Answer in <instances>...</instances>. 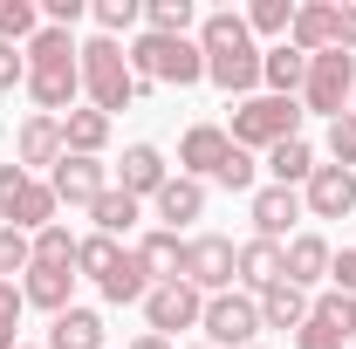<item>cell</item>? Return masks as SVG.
<instances>
[{
  "mask_svg": "<svg viewBox=\"0 0 356 349\" xmlns=\"http://www.w3.org/2000/svg\"><path fill=\"white\" fill-rule=\"evenodd\" d=\"M199 55H206V76L226 96H247L261 83V48L247 35V14H206L199 21Z\"/></svg>",
  "mask_w": 356,
  "mask_h": 349,
  "instance_id": "6da1fadb",
  "label": "cell"
},
{
  "mask_svg": "<svg viewBox=\"0 0 356 349\" xmlns=\"http://www.w3.org/2000/svg\"><path fill=\"white\" fill-rule=\"evenodd\" d=\"M233 144L240 151H274V144H288V137H302V103L295 96H247L240 110H233Z\"/></svg>",
  "mask_w": 356,
  "mask_h": 349,
  "instance_id": "7a4b0ae2",
  "label": "cell"
},
{
  "mask_svg": "<svg viewBox=\"0 0 356 349\" xmlns=\"http://www.w3.org/2000/svg\"><path fill=\"white\" fill-rule=\"evenodd\" d=\"M83 89H89V110H131L137 96V76H131V55L110 42V35H96V42H83Z\"/></svg>",
  "mask_w": 356,
  "mask_h": 349,
  "instance_id": "3957f363",
  "label": "cell"
},
{
  "mask_svg": "<svg viewBox=\"0 0 356 349\" xmlns=\"http://www.w3.org/2000/svg\"><path fill=\"white\" fill-rule=\"evenodd\" d=\"M124 55H131V76L137 83H144V76H151V83H199V76H206V55H199V42H165V35H137L131 48H124Z\"/></svg>",
  "mask_w": 356,
  "mask_h": 349,
  "instance_id": "277c9868",
  "label": "cell"
},
{
  "mask_svg": "<svg viewBox=\"0 0 356 349\" xmlns=\"http://www.w3.org/2000/svg\"><path fill=\"white\" fill-rule=\"evenodd\" d=\"M356 96V55H343V48H329V55H309V83H302V103L309 110H322L329 124L350 110Z\"/></svg>",
  "mask_w": 356,
  "mask_h": 349,
  "instance_id": "5b68a950",
  "label": "cell"
},
{
  "mask_svg": "<svg viewBox=\"0 0 356 349\" xmlns=\"http://www.w3.org/2000/svg\"><path fill=\"white\" fill-rule=\"evenodd\" d=\"M199 329H206V343L213 349H254L261 336V302L254 295H206V315H199Z\"/></svg>",
  "mask_w": 356,
  "mask_h": 349,
  "instance_id": "8992f818",
  "label": "cell"
},
{
  "mask_svg": "<svg viewBox=\"0 0 356 349\" xmlns=\"http://www.w3.org/2000/svg\"><path fill=\"white\" fill-rule=\"evenodd\" d=\"M233 240L220 233H199V240H185V267H178V281L185 288H199V295H226L233 288Z\"/></svg>",
  "mask_w": 356,
  "mask_h": 349,
  "instance_id": "52a82bcc",
  "label": "cell"
},
{
  "mask_svg": "<svg viewBox=\"0 0 356 349\" xmlns=\"http://www.w3.org/2000/svg\"><path fill=\"white\" fill-rule=\"evenodd\" d=\"M199 315H206V295L185 288V281H158V288L144 295V322H151V336H165V343H172L178 329H199Z\"/></svg>",
  "mask_w": 356,
  "mask_h": 349,
  "instance_id": "ba28073f",
  "label": "cell"
},
{
  "mask_svg": "<svg viewBox=\"0 0 356 349\" xmlns=\"http://www.w3.org/2000/svg\"><path fill=\"white\" fill-rule=\"evenodd\" d=\"M48 192H55V206H96L103 192H110V178L96 158H76V151H62V165L48 172Z\"/></svg>",
  "mask_w": 356,
  "mask_h": 349,
  "instance_id": "9c48e42d",
  "label": "cell"
},
{
  "mask_svg": "<svg viewBox=\"0 0 356 349\" xmlns=\"http://www.w3.org/2000/svg\"><path fill=\"white\" fill-rule=\"evenodd\" d=\"M302 206H309L315 219L356 213V172H343V165H315V178L302 185Z\"/></svg>",
  "mask_w": 356,
  "mask_h": 349,
  "instance_id": "30bf717a",
  "label": "cell"
},
{
  "mask_svg": "<svg viewBox=\"0 0 356 349\" xmlns=\"http://www.w3.org/2000/svg\"><path fill=\"white\" fill-rule=\"evenodd\" d=\"M28 96L42 103V117H55V110H76V96H83V55H76V62L28 69Z\"/></svg>",
  "mask_w": 356,
  "mask_h": 349,
  "instance_id": "8fae6325",
  "label": "cell"
},
{
  "mask_svg": "<svg viewBox=\"0 0 356 349\" xmlns=\"http://www.w3.org/2000/svg\"><path fill=\"white\" fill-rule=\"evenodd\" d=\"M302 213H309V206H302L295 185H261V192H254V240H274V247H281L288 226H295Z\"/></svg>",
  "mask_w": 356,
  "mask_h": 349,
  "instance_id": "7c38bea8",
  "label": "cell"
},
{
  "mask_svg": "<svg viewBox=\"0 0 356 349\" xmlns=\"http://www.w3.org/2000/svg\"><path fill=\"white\" fill-rule=\"evenodd\" d=\"M226 151H233V137H226L220 124H192L185 144H178V165H185V178H213L226 165Z\"/></svg>",
  "mask_w": 356,
  "mask_h": 349,
  "instance_id": "4fadbf2b",
  "label": "cell"
},
{
  "mask_svg": "<svg viewBox=\"0 0 356 349\" xmlns=\"http://www.w3.org/2000/svg\"><path fill=\"white\" fill-rule=\"evenodd\" d=\"M69 295H76V267H28V274H21V302L28 308L62 315V308H76Z\"/></svg>",
  "mask_w": 356,
  "mask_h": 349,
  "instance_id": "5bb4252c",
  "label": "cell"
},
{
  "mask_svg": "<svg viewBox=\"0 0 356 349\" xmlns=\"http://www.w3.org/2000/svg\"><path fill=\"white\" fill-rule=\"evenodd\" d=\"M62 151H69V144H62V117H28V124H21V172L28 178L42 172V165L55 172Z\"/></svg>",
  "mask_w": 356,
  "mask_h": 349,
  "instance_id": "9a60e30c",
  "label": "cell"
},
{
  "mask_svg": "<svg viewBox=\"0 0 356 349\" xmlns=\"http://www.w3.org/2000/svg\"><path fill=\"white\" fill-rule=\"evenodd\" d=\"M329 261H336V254H329V240H322V233H295V240L281 247V281L309 288V281L329 274Z\"/></svg>",
  "mask_w": 356,
  "mask_h": 349,
  "instance_id": "2e32d148",
  "label": "cell"
},
{
  "mask_svg": "<svg viewBox=\"0 0 356 349\" xmlns=\"http://www.w3.org/2000/svg\"><path fill=\"white\" fill-rule=\"evenodd\" d=\"M261 83L274 89V96H302V83H309V55H302L295 42L261 48Z\"/></svg>",
  "mask_w": 356,
  "mask_h": 349,
  "instance_id": "e0dca14e",
  "label": "cell"
},
{
  "mask_svg": "<svg viewBox=\"0 0 356 349\" xmlns=\"http://www.w3.org/2000/svg\"><path fill=\"white\" fill-rule=\"evenodd\" d=\"M288 42L302 48V55H329V48H336V7H329V0L295 7V28H288Z\"/></svg>",
  "mask_w": 356,
  "mask_h": 349,
  "instance_id": "ac0fdd59",
  "label": "cell"
},
{
  "mask_svg": "<svg viewBox=\"0 0 356 349\" xmlns=\"http://www.w3.org/2000/svg\"><path fill=\"white\" fill-rule=\"evenodd\" d=\"M151 206H158V219H165V233H178L185 219H199V213H206V185L178 172V178H165V192H158Z\"/></svg>",
  "mask_w": 356,
  "mask_h": 349,
  "instance_id": "d6986e66",
  "label": "cell"
},
{
  "mask_svg": "<svg viewBox=\"0 0 356 349\" xmlns=\"http://www.w3.org/2000/svg\"><path fill=\"white\" fill-rule=\"evenodd\" d=\"M233 281L254 288V295H267V288L281 281V247H274V240H247V247L233 254Z\"/></svg>",
  "mask_w": 356,
  "mask_h": 349,
  "instance_id": "ffe728a7",
  "label": "cell"
},
{
  "mask_svg": "<svg viewBox=\"0 0 356 349\" xmlns=\"http://www.w3.org/2000/svg\"><path fill=\"white\" fill-rule=\"evenodd\" d=\"M254 302H261V329H302L309 322V288H295V281H274Z\"/></svg>",
  "mask_w": 356,
  "mask_h": 349,
  "instance_id": "44dd1931",
  "label": "cell"
},
{
  "mask_svg": "<svg viewBox=\"0 0 356 349\" xmlns=\"http://www.w3.org/2000/svg\"><path fill=\"white\" fill-rule=\"evenodd\" d=\"M131 254L144 261V274H151V288H158V281H178V267H185V240L158 226V233H144V240H137Z\"/></svg>",
  "mask_w": 356,
  "mask_h": 349,
  "instance_id": "7402d4cb",
  "label": "cell"
},
{
  "mask_svg": "<svg viewBox=\"0 0 356 349\" xmlns=\"http://www.w3.org/2000/svg\"><path fill=\"white\" fill-rule=\"evenodd\" d=\"M165 158H158V144H131V151H124V192H131V199H158V192H165Z\"/></svg>",
  "mask_w": 356,
  "mask_h": 349,
  "instance_id": "603a6c76",
  "label": "cell"
},
{
  "mask_svg": "<svg viewBox=\"0 0 356 349\" xmlns=\"http://www.w3.org/2000/svg\"><path fill=\"white\" fill-rule=\"evenodd\" d=\"M48 349H103V315L96 308H62L55 329H48Z\"/></svg>",
  "mask_w": 356,
  "mask_h": 349,
  "instance_id": "cb8c5ba5",
  "label": "cell"
},
{
  "mask_svg": "<svg viewBox=\"0 0 356 349\" xmlns=\"http://www.w3.org/2000/svg\"><path fill=\"white\" fill-rule=\"evenodd\" d=\"M62 144H69L76 158H96V151L110 144V117H103V110H69V117H62Z\"/></svg>",
  "mask_w": 356,
  "mask_h": 349,
  "instance_id": "d4e9b609",
  "label": "cell"
},
{
  "mask_svg": "<svg viewBox=\"0 0 356 349\" xmlns=\"http://www.w3.org/2000/svg\"><path fill=\"white\" fill-rule=\"evenodd\" d=\"M117 267H124V247H117L110 233H89V240H76V274H89L96 288H103Z\"/></svg>",
  "mask_w": 356,
  "mask_h": 349,
  "instance_id": "484cf974",
  "label": "cell"
},
{
  "mask_svg": "<svg viewBox=\"0 0 356 349\" xmlns=\"http://www.w3.org/2000/svg\"><path fill=\"white\" fill-rule=\"evenodd\" d=\"M267 172H274V185H309L315 178V151L302 144V137H288V144L267 151Z\"/></svg>",
  "mask_w": 356,
  "mask_h": 349,
  "instance_id": "4316f807",
  "label": "cell"
},
{
  "mask_svg": "<svg viewBox=\"0 0 356 349\" xmlns=\"http://www.w3.org/2000/svg\"><path fill=\"white\" fill-rule=\"evenodd\" d=\"M89 219H96V233H110V240H117V233H131V226H137V199L124 192V185H110V192L89 206Z\"/></svg>",
  "mask_w": 356,
  "mask_h": 349,
  "instance_id": "83f0119b",
  "label": "cell"
},
{
  "mask_svg": "<svg viewBox=\"0 0 356 349\" xmlns=\"http://www.w3.org/2000/svg\"><path fill=\"white\" fill-rule=\"evenodd\" d=\"M35 35H42V7L35 0H0V42L28 48Z\"/></svg>",
  "mask_w": 356,
  "mask_h": 349,
  "instance_id": "f1b7e54d",
  "label": "cell"
},
{
  "mask_svg": "<svg viewBox=\"0 0 356 349\" xmlns=\"http://www.w3.org/2000/svg\"><path fill=\"white\" fill-rule=\"evenodd\" d=\"M185 28H192V0H151V7H144V35L185 42Z\"/></svg>",
  "mask_w": 356,
  "mask_h": 349,
  "instance_id": "f546056e",
  "label": "cell"
},
{
  "mask_svg": "<svg viewBox=\"0 0 356 349\" xmlns=\"http://www.w3.org/2000/svg\"><path fill=\"white\" fill-rule=\"evenodd\" d=\"M144 295H151V274H144V261H137V254H124V267L103 281V302L124 308V302H144Z\"/></svg>",
  "mask_w": 356,
  "mask_h": 349,
  "instance_id": "4dcf8cb0",
  "label": "cell"
},
{
  "mask_svg": "<svg viewBox=\"0 0 356 349\" xmlns=\"http://www.w3.org/2000/svg\"><path fill=\"white\" fill-rule=\"evenodd\" d=\"M83 48H76V35L69 28H42L35 42H28V69H48V62H76Z\"/></svg>",
  "mask_w": 356,
  "mask_h": 349,
  "instance_id": "1f68e13d",
  "label": "cell"
},
{
  "mask_svg": "<svg viewBox=\"0 0 356 349\" xmlns=\"http://www.w3.org/2000/svg\"><path fill=\"white\" fill-rule=\"evenodd\" d=\"M288 28H295V0H254L247 7V35H281L288 42Z\"/></svg>",
  "mask_w": 356,
  "mask_h": 349,
  "instance_id": "d6a6232c",
  "label": "cell"
},
{
  "mask_svg": "<svg viewBox=\"0 0 356 349\" xmlns=\"http://www.w3.org/2000/svg\"><path fill=\"white\" fill-rule=\"evenodd\" d=\"M28 267H35V233L0 226V281H14V274H28Z\"/></svg>",
  "mask_w": 356,
  "mask_h": 349,
  "instance_id": "836d02e7",
  "label": "cell"
},
{
  "mask_svg": "<svg viewBox=\"0 0 356 349\" xmlns=\"http://www.w3.org/2000/svg\"><path fill=\"white\" fill-rule=\"evenodd\" d=\"M35 267H76V233L69 226H42L35 233Z\"/></svg>",
  "mask_w": 356,
  "mask_h": 349,
  "instance_id": "e575fe53",
  "label": "cell"
},
{
  "mask_svg": "<svg viewBox=\"0 0 356 349\" xmlns=\"http://www.w3.org/2000/svg\"><path fill=\"white\" fill-rule=\"evenodd\" d=\"M137 21H144V7H137V0H96V28H103L110 42H117L124 28H137Z\"/></svg>",
  "mask_w": 356,
  "mask_h": 349,
  "instance_id": "d590c367",
  "label": "cell"
},
{
  "mask_svg": "<svg viewBox=\"0 0 356 349\" xmlns=\"http://www.w3.org/2000/svg\"><path fill=\"white\" fill-rule=\"evenodd\" d=\"M343 343H350V336H343L336 322H322V315H315V302H309V322L295 329V349H343Z\"/></svg>",
  "mask_w": 356,
  "mask_h": 349,
  "instance_id": "8d00e7d4",
  "label": "cell"
},
{
  "mask_svg": "<svg viewBox=\"0 0 356 349\" xmlns=\"http://www.w3.org/2000/svg\"><path fill=\"white\" fill-rule=\"evenodd\" d=\"M329 158H336L343 172H356V117H350V110L329 124Z\"/></svg>",
  "mask_w": 356,
  "mask_h": 349,
  "instance_id": "74e56055",
  "label": "cell"
},
{
  "mask_svg": "<svg viewBox=\"0 0 356 349\" xmlns=\"http://www.w3.org/2000/svg\"><path fill=\"white\" fill-rule=\"evenodd\" d=\"M21 281H0V349H21L14 343V322H21Z\"/></svg>",
  "mask_w": 356,
  "mask_h": 349,
  "instance_id": "f35d334b",
  "label": "cell"
},
{
  "mask_svg": "<svg viewBox=\"0 0 356 349\" xmlns=\"http://www.w3.org/2000/svg\"><path fill=\"white\" fill-rule=\"evenodd\" d=\"M213 178H220L226 192H247V185H254V151H240V144H233V151H226V165H220Z\"/></svg>",
  "mask_w": 356,
  "mask_h": 349,
  "instance_id": "ab89813d",
  "label": "cell"
},
{
  "mask_svg": "<svg viewBox=\"0 0 356 349\" xmlns=\"http://www.w3.org/2000/svg\"><path fill=\"white\" fill-rule=\"evenodd\" d=\"M315 315H322V322H336L343 336H356V295H336V288H329V295L315 302Z\"/></svg>",
  "mask_w": 356,
  "mask_h": 349,
  "instance_id": "60d3db41",
  "label": "cell"
},
{
  "mask_svg": "<svg viewBox=\"0 0 356 349\" xmlns=\"http://www.w3.org/2000/svg\"><path fill=\"white\" fill-rule=\"evenodd\" d=\"M14 83H28V48L0 42V89H14Z\"/></svg>",
  "mask_w": 356,
  "mask_h": 349,
  "instance_id": "b9f144b4",
  "label": "cell"
},
{
  "mask_svg": "<svg viewBox=\"0 0 356 349\" xmlns=\"http://www.w3.org/2000/svg\"><path fill=\"white\" fill-rule=\"evenodd\" d=\"M21 185H28V172H21V165H0V226L14 219V199H21Z\"/></svg>",
  "mask_w": 356,
  "mask_h": 349,
  "instance_id": "7bdbcfd3",
  "label": "cell"
},
{
  "mask_svg": "<svg viewBox=\"0 0 356 349\" xmlns=\"http://www.w3.org/2000/svg\"><path fill=\"white\" fill-rule=\"evenodd\" d=\"M329 281H336V295H356V247H343L329 261Z\"/></svg>",
  "mask_w": 356,
  "mask_h": 349,
  "instance_id": "ee69618b",
  "label": "cell"
},
{
  "mask_svg": "<svg viewBox=\"0 0 356 349\" xmlns=\"http://www.w3.org/2000/svg\"><path fill=\"white\" fill-rule=\"evenodd\" d=\"M336 48H343V55H356V7H350V0L336 7Z\"/></svg>",
  "mask_w": 356,
  "mask_h": 349,
  "instance_id": "f6af8a7d",
  "label": "cell"
},
{
  "mask_svg": "<svg viewBox=\"0 0 356 349\" xmlns=\"http://www.w3.org/2000/svg\"><path fill=\"white\" fill-rule=\"evenodd\" d=\"M42 14H48V28H76L83 21V0H48Z\"/></svg>",
  "mask_w": 356,
  "mask_h": 349,
  "instance_id": "bcb514c9",
  "label": "cell"
},
{
  "mask_svg": "<svg viewBox=\"0 0 356 349\" xmlns=\"http://www.w3.org/2000/svg\"><path fill=\"white\" fill-rule=\"evenodd\" d=\"M131 349H172V343H165V336H151V329H144V336H137Z\"/></svg>",
  "mask_w": 356,
  "mask_h": 349,
  "instance_id": "7dc6e473",
  "label": "cell"
},
{
  "mask_svg": "<svg viewBox=\"0 0 356 349\" xmlns=\"http://www.w3.org/2000/svg\"><path fill=\"white\" fill-rule=\"evenodd\" d=\"M192 349H213V343H192Z\"/></svg>",
  "mask_w": 356,
  "mask_h": 349,
  "instance_id": "c3c4849f",
  "label": "cell"
},
{
  "mask_svg": "<svg viewBox=\"0 0 356 349\" xmlns=\"http://www.w3.org/2000/svg\"><path fill=\"white\" fill-rule=\"evenodd\" d=\"M350 117H356V96H350Z\"/></svg>",
  "mask_w": 356,
  "mask_h": 349,
  "instance_id": "681fc988",
  "label": "cell"
},
{
  "mask_svg": "<svg viewBox=\"0 0 356 349\" xmlns=\"http://www.w3.org/2000/svg\"><path fill=\"white\" fill-rule=\"evenodd\" d=\"M21 349H28V343H21ZM42 349H48V343H42Z\"/></svg>",
  "mask_w": 356,
  "mask_h": 349,
  "instance_id": "f907efd6",
  "label": "cell"
},
{
  "mask_svg": "<svg viewBox=\"0 0 356 349\" xmlns=\"http://www.w3.org/2000/svg\"><path fill=\"white\" fill-rule=\"evenodd\" d=\"M254 349H261V343H254Z\"/></svg>",
  "mask_w": 356,
  "mask_h": 349,
  "instance_id": "816d5d0a",
  "label": "cell"
}]
</instances>
